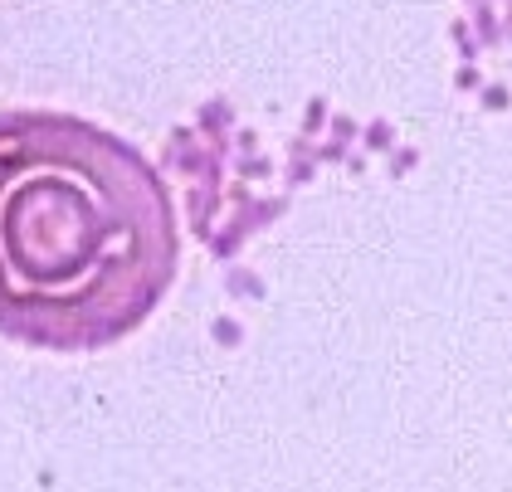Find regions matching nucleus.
<instances>
[{
    "label": "nucleus",
    "instance_id": "obj_1",
    "mask_svg": "<svg viewBox=\"0 0 512 492\" xmlns=\"http://www.w3.org/2000/svg\"><path fill=\"white\" fill-rule=\"evenodd\" d=\"M171 186L127 137L54 108L0 113V337L103 351L176 283Z\"/></svg>",
    "mask_w": 512,
    "mask_h": 492
}]
</instances>
